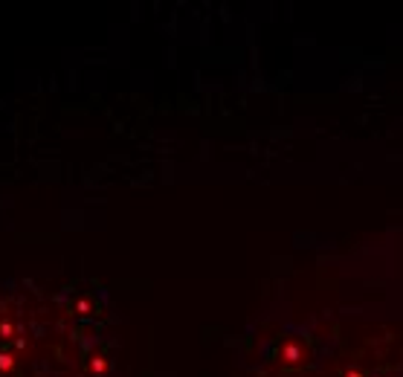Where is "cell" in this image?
<instances>
[{
  "label": "cell",
  "instance_id": "6da1fadb",
  "mask_svg": "<svg viewBox=\"0 0 403 377\" xmlns=\"http://www.w3.org/2000/svg\"><path fill=\"white\" fill-rule=\"evenodd\" d=\"M345 377H363V374H360L357 368H348V374H345Z\"/></svg>",
  "mask_w": 403,
  "mask_h": 377
}]
</instances>
